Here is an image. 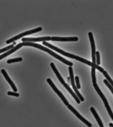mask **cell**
Instances as JSON below:
<instances>
[{
    "label": "cell",
    "instance_id": "cell-1",
    "mask_svg": "<svg viewBox=\"0 0 113 127\" xmlns=\"http://www.w3.org/2000/svg\"><path fill=\"white\" fill-rule=\"evenodd\" d=\"M23 45L24 46H32L34 47L39 49L43 51H45L46 52H47L48 53L54 57L59 60L62 62L63 63L65 64L66 65L70 66V67H72L73 65V64L71 62L68 61L64 58L62 57L59 55L56 54L54 52L50 50L48 48L43 46L39 44L33 42H23L22 43Z\"/></svg>",
    "mask_w": 113,
    "mask_h": 127
},
{
    "label": "cell",
    "instance_id": "cell-2",
    "mask_svg": "<svg viewBox=\"0 0 113 127\" xmlns=\"http://www.w3.org/2000/svg\"><path fill=\"white\" fill-rule=\"evenodd\" d=\"M93 86L94 87V88L96 92H97V93L98 94L99 96L101 97V99H102L103 102H104L105 107H106L109 115H110V117H111L112 120L113 121V112H112L111 107L109 106V103H108L107 98L105 97V95H104L103 94V93H102V91L100 90V89L99 88V87H98V85H97V83L93 84Z\"/></svg>",
    "mask_w": 113,
    "mask_h": 127
},
{
    "label": "cell",
    "instance_id": "cell-3",
    "mask_svg": "<svg viewBox=\"0 0 113 127\" xmlns=\"http://www.w3.org/2000/svg\"><path fill=\"white\" fill-rule=\"evenodd\" d=\"M42 28L41 27H39L36 28V29H33V30L26 31V32H24V33H22L20 34L15 36L11 38V39H10L9 40H7L6 41V43L7 44H10V43L13 42H14V41L21 38L22 37L40 32V31H42Z\"/></svg>",
    "mask_w": 113,
    "mask_h": 127
},
{
    "label": "cell",
    "instance_id": "cell-4",
    "mask_svg": "<svg viewBox=\"0 0 113 127\" xmlns=\"http://www.w3.org/2000/svg\"><path fill=\"white\" fill-rule=\"evenodd\" d=\"M42 44L43 45L46 46L47 47L51 49H52L53 50L63 55L64 56H65L70 58L73 59H75V55L71 54L66 52L58 48V47H55V46L51 44H50L46 41L43 42Z\"/></svg>",
    "mask_w": 113,
    "mask_h": 127
},
{
    "label": "cell",
    "instance_id": "cell-5",
    "mask_svg": "<svg viewBox=\"0 0 113 127\" xmlns=\"http://www.w3.org/2000/svg\"><path fill=\"white\" fill-rule=\"evenodd\" d=\"M69 73H70V79H71V85L73 87V89L76 94L77 95L78 97L80 99L81 101L83 102V101H84V98H83L80 93L79 92L78 89L76 87L75 85V80H74L73 68L72 67H69Z\"/></svg>",
    "mask_w": 113,
    "mask_h": 127
},
{
    "label": "cell",
    "instance_id": "cell-6",
    "mask_svg": "<svg viewBox=\"0 0 113 127\" xmlns=\"http://www.w3.org/2000/svg\"><path fill=\"white\" fill-rule=\"evenodd\" d=\"M47 81L51 87L52 88L54 91L58 95V96L62 99V100L63 101L64 104H65V105L66 106H68L69 104V102H68L67 99H66V98H65V96L63 95V94H62V93L56 87L55 85H54V84L53 83L52 81H51V80L50 79H49V78H48L47 80Z\"/></svg>",
    "mask_w": 113,
    "mask_h": 127
},
{
    "label": "cell",
    "instance_id": "cell-7",
    "mask_svg": "<svg viewBox=\"0 0 113 127\" xmlns=\"http://www.w3.org/2000/svg\"><path fill=\"white\" fill-rule=\"evenodd\" d=\"M75 59L78 61L85 64L87 65H88L89 66H91L92 67H93V68H95V69H97L101 73H103V72H104V69L102 67L96 64L93 63V62H91L90 61H88L83 58H82L77 56H76L75 57Z\"/></svg>",
    "mask_w": 113,
    "mask_h": 127
},
{
    "label": "cell",
    "instance_id": "cell-8",
    "mask_svg": "<svg viewBox=\"0 0 113 127\" xmlns=\"http://www.w3.org/2000/svg\"><path fill=\"white\" fill-rule=\"evenodd\" d=\"M67 107L73 114H75V116H76L82 122H83L86 125L88 126L89 127H92V125L90 123H89L88 121L87 120H86L82 116L80 115V114L78 112L74 107H73V106L69 104L67 106Z\"/></svg>",
    "mask_w": 113,
    "mask_h": 127
},
{
    "label": "cell",
    "instance_id": "cell-9",
    "mask_svg": "<svg viewBox=\"0 0 113 127\" xmlns=\"http://www.w3.org/2000/svg\"><path fill=\"white\" fill-rule=\"evenodd\" d=\"M90 40L91 45L92 49V62L93 63L96 64V47L93 35L91 32L88 33Z\"/></svg>",
    "mask_w": 113,
    "mask_h": 127
},
{
    "label": "cell",
    "instance_id": "cell-10",
    "mask_svg": "<svg viewBox=\"0 0 113 127\" xmlns=\"http://www.w3.org/2000/svg\"><path fill=\"white\" fill-rule=\"evenodd\" d=\"M51 40V37L50 36L41 37L37 38H23L22 41L23 42H36L46 41Z\"/></svg>",
    "mask_w": 113,
    "mask_h": 127
},
{
    "label": "cell",
    "instance_id": "cell-11",
    "mask_svg": "<svg viewBox=\"0 0 113 127\" xmlns=\"http://www.w3.org/2000/svg\"><path fill=\"white\" fill-rule=\"evenodd\" d=\"M52 41H57L61 42L77 41L78 38L77 37H51Z\"/></svg>",
    "mask_w": 113,
    "mask_h": 127
},
{
    "label": "cell",
    "instance_id": "cell-12",
    "mask_svg": "<svg viewBox=\"0 0 113 127\" xmlns=\"http://www.w3.org/2000/svg\"><path fill=\"white\" fill-rule=\"evenodd\" d=\"M23 46V44H22V43H20L19 44H18L16 46L14 47L12 49L10 50L7 52H6L4 53L3 54L0 55V60L10 55L19 49L21 48Z\"/></svg>",
    "mask_w": 113,
    "mask_h": 127
},
{
    "label": "cell",
    "instance_id": "cell-13",
    "mask_svg": "<svg viewBox=\"0 0 113 127\" xmlns=\"http://www.w3.org/2000/svg\"><path fill=\"white\" fill-rule=\"evenodd\" d=\"M1 72L2 73L3 75L4 76V78H5L6 80L9 83L10 85L11 86V88H12V89L14 91L16 92L17 91V89L16 87L14 84V83L11 80V79L10 78L9 76L8 75L7 73L6 72L5 70L4 69H2L1 70Z\"/></svg>",
    "mask_w": 113,
    "mask_h": 127
},
{
    "label": "cell",
    "instance_id": "cell-14",
    "mask_svg": "<svg viewBox=\"0 0 113 127\" xmlns=\"http://www.w3.org/2000/svg\"><path fill=\"white\" fill-rule=\"evenodd\" d=\"M50 66L51 68H52L53 70L55 73L56 75L58 78V79H59V81L62 84L64 85L65 83V81L64 80V79L62 78V76L59 73V72L56 69V67L55 65L53 63H50Z\"/></svg>",
    "mask_w": 113,
    "mask_h": 127
},
{
    "label": "cell",
    "instance_id": "cell-15",
    "mask_svg": "<svg viewBox=\"0 0 113 127\" xmlns=\"http://www.w3.org/2000/svg\"><path fill=\"white\" fill-rule=\"evenodd\" d=\"M63 86H64V87L69 92V93L71 94L72 96L74 97V99H75V101H76L77 103L78 104L80 103V100L78 96L76 95L75 94V93L73 92V90H72V89H71V88L70 87V86H69L67 83H65L63 85Z\"/></svg>",
    "mask_w": 113,
    "mask_h": 127
},
{
    "label": "cell",
    "instance_id": "cell-16",
    "mask_svg": "<svg viewBox=\"0 0 113 127\" xmlns=\"http://www.w3.org/2000/svg\"><path fill=\"white\" fill-rule=\"evenodd\" d=\"M90 110L92 113L94 117H95V119L98 122V125H99L100 127H102L103 126V124L102 123V121H101V119L99 117V115H98L97 112H96V110L94 109L93 107H91L90 108Z\"/></svg>",
    "mask_w": 113,
    "mask_h": 127
},
{
    "label": "cell",
    "instance_id": "cell-17",
    "mask_svg": "<svg viewBox=\"0 0 113 127\" xmlns=\"http://www.w3.org/2000/svg\"><path fill=\"white\" fill-rule=\"evenodd\" d=\"M95 68L92 67L91 70V76L92 78V82L93 84L96 83V74H95Z\"/></svg>",
    "mask_w": 113,
    "mask_h": 127
},
{
    "label": "cell",
    "instance_id": "cell-18",
    "mask_svg": "<svg viewBox=\"0 0 113 127\" xmlns=\"http://www.w3.org/2000/svg\"><path fill=\"white\" fill-rule=\"evenodd\" d=\"M103 74L105 78L107 79V80L111 84V85L113 88V81L111 79V77H110V76H109V75H108L107 72L106 71H104V72H103Z\"/></svg>",
    "mask_w": 113,
    "mask_h": 127
},
{
    "label": "cell",
    "instance_id": "cell-19",
    "mask_svg": "<svg viewBox=\"0 0 113 127\" xmlns=\"http://www.w3.org/2000/svg\"><path fill=\"white\" fill-rule=\"evenodd\" d=\"M22 60H23V59L22 58H18L8 60L7 61V63L8 64H11L22 61Z\"/></svg>",
    "mask_w": 113,
    "mask_h": 127
},
{
    "label": "cell",
    "instance_id": "cell-20",
    "mask_svg": "<svg viewBox=\"0 0 113 127\" xmlns=\"http://www.w3.org/2000/svg\"><path fill=\"white\" fill-rule=\"evenodd\" d=\"M14 47V45L13 44H11L10 45L4 48L0 49V54L7 51L11 49H12Z\"/></svg>",
    "mask_w": 113,
    "mask_h": 127
},
{
    "label": "cell",
    "instance_id": "cell-21",
    "mask_svg": "<svg viewBox=\"0 0 113 127\" xmlns=\"http://www.w3.org/2000/svg\"><path fill=\"white\" fill-rule=\"evenodd\" d=\"M104 82L105 84V85L107 86V87L111 91V92L113 94V88L111 85V84L109 83V82L108 81V80L106 79H105L104 80Z\"/></svg>",
    "mask_w": 113,
    "mask_h": 127
},
{
    "label": "cell",
    "instance_id": "cell-22",
    "mask_svg": "<svg viewBox=\"0 0 113 127\" xmlns=\"http://www.w3.org/2000/svg\"><path fill=\"white\" fill-rule=\"evenodd\" d=\"M75 80L76 83L77 88L79 89H80L81 86L79 83V78L78 76H76L75 77Z\"/></svg>",
    "mask_w": 113,
    "mask_h": 127
},
{
    "label": "cell",
    "instance_id": "cell-23",
    "mask_svg": "<svg viewBox=\"0 0 113 127\" xmlns=\"http://www.w3.org/2000/svg\"><path fill=\"white\" fill-rule=\"evenodd\" d=\"M96 58H97V65H99L100 64V53L99 52L97 51L96 52Z\"/></svg>",
    "mask_w": 113,
    "mask_h": 127
},
{
    "label": "cell",
    "instance_id": "cell-24",
    "mask_svg": "<svg viewBox=\"0 0 113 127\" xmlns=\"http://www.w3.org/2000/svg\"><path fill=\"white\" fill-rule=\"evenodd\" d=\"M7 94L9 95L16 96V97H19V94L18 93L11 92H8L7 93Z\"/></svg>",
    "mask_w": 113,
    "mask_h": 127
},
{
    "label": "cell",
    "instance_id": "cell-25",
    "mask_svg": "<svg viewBox=\"0 0 113 127\" xmlns=\"http://www.w3.org/2000/svg\"><path fill=\"white\" fill-rule=\"evenodd\" d=\"M109 126L110 127H113V124L112 123H110V124H109Z\"/></svg>",
    "mask_w": 113,
    "mask_h": 127
},
{
    "label": "cell",
    "instance_id": "cell-26",
    "mask_svg": "<svg viewBox=\"0 0 113 127\" xmlns=\"http://www.w3.org/2000/svg\"><path fill=\"white\" fill-rule=\"evenodd\" d=\"M16 42H13V44L14 45H16Z\"/></svg>",
    "mask_w": 113,
    "mask_h": 127
},
{
    "label": "cell",
    "instance_id": "cell-27",
    "mask_svg": "<svg viewBox=\"0 0 113 127\" xmlns=\"http://www.w3.org/2000/svg\"><path fill=\"white\" fill-rule=\"evenodd\" d=\"M104 127V126H102V127Z\"/></svg>",
    "mask_w": 113,
    "mask_h": 127
}]
</instances>
